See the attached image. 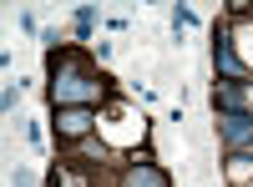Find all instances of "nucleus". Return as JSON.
I'll return each mask as SVG.
<instances>
[{
    "instance_id": "1",
    "label": "nucleus",
    "mask_w": 253,
    "mask_h": 187,
    "mask_svg": "<svg viewBox=\"0 0 253 187\" xmlns=\"http://www.w3.org/2000/svg\"><path fill=\"white\" fill-rule=\"evenodd\" d=\"M51 107H96L101 96H107V81H96L86 66H76L71 51L51 56Z\"/></svg>"
},
{
    "instance_id": "2",
    "label": "nucleus",
    "mask_w": 253,
    "mask_h": 187,
    "mask_svg": "<svg viewBox=\"0 0 253 187\" xmlns=\"http://www.w3.org/2000/svg\"><path fill=\"white\" fill-rule=\"evenodd\" d=\"M213 66L223 76V86H248V61L238 56V46H233L228 31H218V40H213Z\"/></svg>"
},
{
    "instance_id": "3",
    "label": "nucleus",
    "mask_w": 253,
    "mask_h": 187,
    "mask_svg": "<svg viewBox=\"0 0 253 187\" xmlns=\"http://www.w3.org/2000/svg\"><path fill=\"white\" fill-rule=\"evenodd\" d=\"M218 137L228 152H253V112H218Z\"/></svg>"
},
{
    "instance_id": "4",
    "label": "nucleus",
    "mask_w": 253,
    "mask_h": 187,
    "mask_svg": "<svg viewBox=\"0 0 253 187\" xmlns=\"http://www.w3.org/2000/svg\"><path fill=\"white\" fill-rule=\"evenodd\" d=\"M96 127V107H56V137L61 142H81Z\"/></svg>"
},
{
    "instance_id": "5",
    "label": "nucleus",
    "mask_w": 253,
    "mask_h": 187,
    "mask_svg": "<svg viewBox=\"0 0 253 187\" xmlns=\"http://www.w3.org/2000/svg\"><path fill=\"white\" fill-rule=\"evenodd\" d=\"M122 187H167V172H162V167H152L147 157H137L132 167L122 172Z\"/></svg>"
},
{
    "instance_id": "6",
    "label": "nucleus",
    "mask_w": 253,
    "mask_h": 187,
    "mask_svg": "<svg viewBox=\"0 0 253 187\" xmlns=\"http://www.w3.org/2000/svg\"><path fill=\"white\" fill-rule=\"evenodd\" d=\"M213 107H218V112H248V107H243V86H218V91H213Z\"/></svg>"
},
{
    "instance_id": "7",
    "label": "nucleus",
    "mask_w": 253,
    "mask_h": 187,
    "mask_svg": "<svg viewBox=\"0 0 253 187\" xmlns=\"http://www.w3.org/2000/svg\"><path fill=\"white\" fill-rule=\"evenodd\" d=\"M91 26H96V10H76V36H91Z\"/></svg>"
},
{
    "instance_id": "8",
    "label": "nucleus",
    "mask_w": 253,
    "mask_h": 187,
    "mask_svg": "<svg viewBox=\"0 0 253 187\" xmlns=\"http://www.w3.org/2000/svg\"><path fill=\"white\" fill-rule=\"evenodd\" d=\"M10 182H15V187H36V177H31V172H15Z\"/></svg>"
}]
</instances>
